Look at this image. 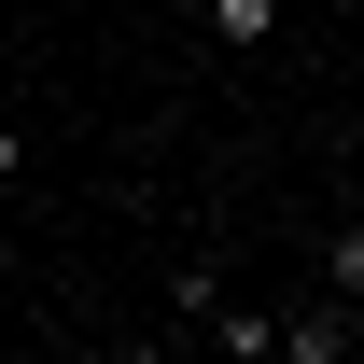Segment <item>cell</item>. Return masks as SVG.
<instances>
[{
    "label": "cell",
    "mask_w": 364,
    "mask_h": 364,
    "mask_svg": "<svg viewBox=\"0 0 364 364\" xmlns=\"http://www.w3.org/2000/svg\"><path fill=\"white\" fill-rule=\"evenodd\" d=\"M112 364H182V350H168V336H127V350H112Z\"/></svg>",
    "instance_id": "4"
},
{
    "label": "cell",
    "mask_w": 364,
    "mask_h": 364,
    "mask_svg": "<svg viewBox=\"0 0 364 364\" xmlns=\"http://www.w3.org/2000/svg\"><path fill=\"white\" fill-rule=\"evenodd\" d=\"M267 28H280V0H210V43H225V56H252Z\"/></svg>",
    "instance_id": "2"
},
{
    "label": "cell",
    "mask_w": 364,
    "mask_h": 364,
    "mask_svg": "<svg viewBox=\"0 0 364 364\" xmlns=\"http://www.w3.org/2000/svg\"><path fill=\"white\" fill-rule=\"evenodd\" d=\"M280 364H350V309H336V294H309V309L280 322Z\"/></svg>",
    "instance_id": "1"
},
{
    "label": "cell",
    "mask_w": 364,
    "mask_h": 364,
    "mask_svg": "<svg viewBox=\"0 0 364 364\" xmlns=\"http://www.w3.org/2000/svg\"><path fill=\"white\" fill-rule=\"evenodd\" d=\"M322 294H336V309H364V225L336 238V252H322Z\"/></svg>",
    "instance_id": "3"
}]
</instances>
